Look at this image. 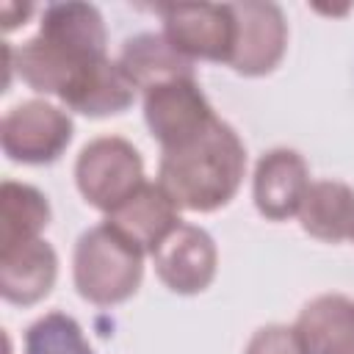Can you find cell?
Here are the masks:
<instances>
[{
  "instance_id": "8fae6325",
  "label": "cell",
  "mask_w": 354,
  "mask_h": 354,
  "mask_svg": "<svg viewBox=\"0 0 354 354\" xmlns=\"http://www.w3.org/2000/svg\"><path fill=\"white\" fill-rule=\"evenodd\" d=\"M105 221L144 254H152L183 224L177 202L163 191L158 180H147L133 196H127L116 210H111Z\"/></svg>"
},
{
  "instance_id": "5bb4252c",
  "label": "cell",
  "mask_w": 354,
  "mask_h": 354,
  "mask_svg": "<svg viewBox=\"0 0 354 354\" xmlns=\"http://www.w3.org/2000/svg\"><path fill=\"white\" fill-rule=\"evenodd\" d=\"M116 61L138 91H149L160 83L180 77H196L194 61H188L163 33L152 30L124 39Z\"/></svg>"
},
{
  "instance_id": "2e32d148",
  "label": "cell",
  "mask_w": 354,
  "mask_h": 354,
  "mask_svg": "<svg viewBox=\"0 0 354 354\" xmlns=\"http://www.w3.org/2000/svg\"><path fill=\"white\" fill-rule=\"evenodd\" d=\"M301 230L324 243L351 241L354 235V188L340 180L310 183L296 213Z\"/></svg>"
},
{
  "instance_id": "ac0fdd59",
  "label": "cell",
  "mask_w": 354,
  "mask_h": 354,
  "mask_svg": "<svg viewBox=\"0 0 354 354\" xmlns=\"http://www.w3.org/2000/svg\"><path fill=\"white\" fill-rule=\"evenodd\" d=\"M25 354H94V348L72 315L53 310L25 329Z\"/></svg>"
},
{
  "instance_id": "30bf717a",
  "label": "cell",
  "mask_w": 354,
  "mask_h": 354,
  "mask_svg": "<svg viewBox=\"0 0 354 354\" xmlns=\"http://www.w3.org/2000/svg\"><path fill=\"white\" fill-rule=\"evenodd\" d=\"M39 39H44L50 47H55L61 55H66L75 64H94L108 58V30L105 19L97 6L66 0V3H50L41 11L39 22Z\"/></svg>"
},
{
  "instance_id": "6da1fadb",
  "label": "cell",
  "mask_w": 354,
  "mask_h": 354,
  "mask_svg": "<svg viewBox=\"0 0 354 354\" xmlns=\"http://www.w3.org/2000/svg\"><path fill=\"white\" fill-rule=\"evenodd\" d=\"M246 174V147L235 127L216 116L188 141L160 149L158 183L180 210L213 213L230 205Z\"/></svg>"
},
{
  "instance_id": "44dd1931",
  "label": "cell",
  "mask_w": 354,
  "mask_h": 354,
  "mask_svg": "<svg viewBox=\"0 0 354 354\" xmlns=\"http://www.w3.org/2000/svg\"><path fill=\"white\" fill-rule=\"evenodd\" d=\"M351 241H354V235H351Z\"/></svg>"
},
{
  "instance_id": "277c9868",
  "label": "cell",
  "mask_w": 354,
  "mask_h": 354,
  "mask_svg": "<svg viewBox=\"0 0 354 354\" xmlns=\"http://www.w3.org/2000/svg\"><path fill=\"white\" fill-rule=\"evenodd\" d=\"M72 133L75 124L69 111L47 100H25L6 111L0 122V147L14 163L47 166L66 152Z\"/></svg>"
},
{
  "instance_id": "8992f818",
  "label": "cell",
  "mask_w": 354,
  "mask_h": 354,
  "mask_svg": "<svg viewBox=\"0 0 354 354\" xmlns=\"http://www.w3.org/2000/svg\"><path fill=\"white\" fill-rule=\"evenodd\" d=\"M163 36L188 61L227 64L235 39L230 3H166L158 6Z\"/></svg>"
},
{
  "instance_id": "e0dca14e",
  "label": "cell",
  "mask_w": 354,
  "mask_h": 354,
  "mask_svg": "<svg viewBox=\"0 0 354 354\" xmlns=\"http://www.w3.org/2000/svg\"><path fill=\"white\" fill-rule=\"evenodd\" d=\"M53 218L47 196L28 183L3 180L0 185V246L41 238Z\"/></svg>"
},
{
  "instance_id": "3957f363",
  "label": "cell",
  "mask_w": 354,
  "mask_h": 354,
  "mask_svg": "<svg viewBox=\"0 0 354 354\" xmlns=\"http://www.w3.org/2000/svg\"><path fill=\"white\" fill-rule=\"evenodd\" d=\"M144 183L141 152L122 136L91 138L75 160V185L80 196L105 216L133 196Z\"/></svg>"
},
{
  "instance_id": "5b68a950",
  "label": "cell",
  "mask_w": 354,
  "mask_h": 354,
  "mask_svg": "<svg viewBox=\"0 0 354 354\" xmlns=\"http://www.w3.org/2000/svg\"><path fill=\"white\" fill-rule=\"evenodd\" d=\"M235 19V39L227 66L243 77L271 75L288 50V19L277 3L241 0L230 3Z\"/></svg>"
},
{
  "instance_id": "4fadbf2b",
  "label": "cell",
  "mask_w": 354,
  "mask_h": 354,
  "mask_svg": "<svg viewBox=\"0 0 354 354\" xmlns=\"http://www.w3.org/2000/svg\"><path fill=\"white\" fill-rule=\"evenodd\" d=\"M293 329L304 354H354V299L321 293L299 310Z\"/></svg>"
},
{
  "instance_id": "7c38bea8",
  "label": "cell",
  "mask_w": 354,
  "mask_h": 354,
  "mask_svg": "<svg viewBox=\"0 0 354 354\" xmlns=\"http://www.w3.org/2000/svg\"><path fill=\"white\" fill-rule=\"evenodd\" d=\"M58 279V254L44 238L0 246V293L8 304L30 307L50 296Z\"/></svg>"
},
{
  "instance_id": "ba28073f",
  "label": "cell",
  "mask_w": 354,
  "mask_h": 354,
  "mask_svg": "<svg viewBox=\"0 0 354 354\" xmlns=\"http://www.w3.org/2000/svg\"><path fill=\"white\" fill-rule=\"evenodd\" d=\"M158 279L177 296H196L210 288L218 271L213 235L199 224H180L152 254Z\"/></svg>"
},
{
  "instance_id": "9a60e30c",
  "label": "cell",
  "mask_w": 354,
  "mask_h": 354,
  "mask_svg": "<svg viewBox=\"0 0 354 354\" xmlns=\"http://www.w3.org/2000/svg\"><path fill=\"white\" fill-rule=\"evenodd\" d=\"M136 86L119 66V61L102 58L94 66H88L80 80L69 88V94L61 100L66 111L88 116V119H105L124 113L136 100Z\"/></svg>"
},
{
  "instance_id": "d6986e66",
  "label": "cell",
  "mask_w": 354,
  "mask_h": 354,
  "mask_svg": "<svg viewBox=\"0 0 354 354\" xmlns=\"http://www.w3.org/2000/svg\"><path fill=\"white\" fill-rule=\"evenodd\" d=\"M243 354H304V348L293 326L266 324L249 337Z\"/></svg>"
},
{
  "instance_id": "9c48e42d",
  "label": "cell",
  "mask_w": 354,
  "mask_h": 354,
  "mask_svg": "<svg viewBox=\"0 0 354 354\" xmlns=\"http://www.w3.org/2000/svg\"><path fill=\"white\" fill-rule=\"evenodd\" d=\"M310 188V169L301 152L274 147L260 155L252 174V199L263 218L288 221L299 213Z\"/></svg>"
},
{
  "instance_id": "7a4b0ae2",
  "label": "cell",
  "mask_w": 354,
  "mask_h": 354,
  "mask_svg": "<svg viewBox=\"0 0 354 354\" xmlns=\"http://www.w3.org/2000/svg\"><path fill=\"white\" fill-rule=\"evenodd\" d=\"M144 252L122 238L108 221L80 232L72 252V282L88 304L116 307L136 296L144 279Z\"/></svg>"
},
{
  "instance_id": "52a82bcc",
  "label": "cell",
  "mask_w": 354,
  "mask_h": 354,
  "mask_svg": "<svg viewBox=\"0 0 354 354\" xmlns=\"http://www.w3.org/2000/svg\"><path fill=\"white\" fill-rule=\"evenodd\" d=\"M216 119L196 77H180L144 91V122L160 149L177 147Z\"/></svg>"
},
{
  "instance_id": "ffe728a7",
  "label": "cell",
  "mask_w": 354,
  "mask_h": 354,
  "mask_svg": "<svg viewBox=\"0 0 354 354\" xmlns=\"http://www.w3.org/2000/svg\"><path fill=\"white\" fill-rule=\"evenodd\" d=\"M33 6H19V3H3V28L14 30L17 25H25V19L30 17Z\"/></svg>"
}]
</instances>
